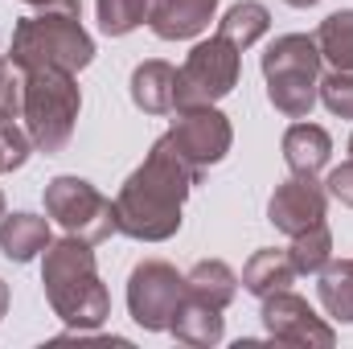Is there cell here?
<instances>
[{"mask_svg": "<svg viewBox=\"0 0 353 349\" xmlns=\"http://www.w3.org/2000/svg\"><path fill=\"white\" fill-rule=\"evenodd\" d=\"M197 181H201V173L181 161V152L169 144V136H161L152 144L148 161L123 181V189L115 197L119 230L128 239H140V243L173 239L181 230V206Z\"/></svg>", "mask_w": 353, "mask_h": 349, "instance_id": "1", "label": "cell"}, {"mask_svg": "<svg viewBox=\"0 0 353 349\" xmlns=\"http://www.w3.org/2000/svg\"><path fill=\"white\" fill-rule=\"evenodd\" d=\"M41 283H46V300L50 308L79 333L99 329L111 317V296L99 279L94 267V251L87 239L66 235L58 243L46 247V263H41Z\"/></svg>", "mask_w": 353, "mask_h": 349, "instance_id": "2", "label": "cell"}, {"mask_svg": "<svg viewBox=\"0 0 353 349\" xmlns=\"http://www.w3.org/2000/svg\"><path fill=\"white\" fill-rule=\"evenodd\" d=\"M83 107V90L70 70L62 66H37L25 70V132L33 148L41 152H62L74 136V119Z\"/></svg>", "mask_w": 353, "mask_h": 349, "instance_id": "3", "label": "cell"}, {"mask_svg": "<svg viewBox=\"0 0 353 349\" xmlns=\"http://www.w3.org/2000/svg\"><path fill=\"white\" fill-rule=\"evenodd\" d=\"M8 58L21 70L62 66V70L79 74L94 58V41H90V33L83 29L79 17H70V12H37V17H21L17 21Z\"/></svg>", "mask_w": 353, "mask_h": 349, "instance_id": "4", "label": "cell"}, {"mask_svg": "<svg viewBox=\"0 0 353 349\" xmlns=\"http://www.w3.org/2000/svg\"><path fill=\"white\" fill-rule=\"evenodd\" d=\"M46 214L66 230L87 243H103L119 230L115 201H107L90 181L83 177H54L46 185Z\"/></svg>", "mask_w": 353, "mask_h": 349, "instance_id": "5", "label": "cell"}, {"mask_svg": "<svg viewBox=\"0 0 353 349\" xmlns=\"http://www.w3.org/2000/svg\"><path fill=\"white\" fill-rule=\"evenodd\" d=\"M239 46H230L222 33L193 46L185 66L176 70V107H210L226 99L239 83Z\"/></svg>", "mask_w": 353, "mask_h": 349, "instance_id": "6", "label": "cell"}, {"mask_svg": "<svg viewBox=\"0 0 353 349\" xmlns=\"http://www.w3.org/2000/svg\"><path fill=\"white\" fill-rule=\"evenodd\" d=\"M185 296H189L185 275L161 259L140 263L132 271V279H128V312H132L136 325H144L152 333H161V329L173 325V312L181 308Z\"/></svg>", "mask_w": 353, "mask_h": 349, "instance_id": "7", "label": "cell"}, {"mask_svg": "<svg viewBox=\"0 0 353 349\" xmlns=\"http://www.w3.org/2000/svg\"><path fill=\"white\" fill-rule=\"evenodd\" d=\"M230 119L210 103V107H176V119L169 128V144L181 152V161L197 173H205L210 165H218L230 152Z\"/></svg>", "mask_w": 353, "mask_h": 349, "instance_id": "8", "label": "cell"}, {"mask_svg": "<svg viewBox=\"0 0 353 349\" xmlns=\"http://www.w3.org/2000/svg\"><path fill=\"white\" fill-rule=\"evenodd\" d=\"M263 325L267 337L283 341V346H321L329 349L337 341V333L308 308V300L292 296V292H275L263 300Z\"/></svg>", "mask_w": 353, "mask_h": 349, "instance_id": "9", "label": "cell"}, {"mask_svg": "<svg viewBox=\"0 0 353 349\" xmlns=\"http://www.w3.org/2000/svg\"><path fill=\"white\" fill-rule=\"evenodd\" d=\"M267 218H271L275 230L300 235V230L325 222V189H321L312 177H292V181H283V185L271 193Z\"/></svg>", "mask_w": 353, "mask_h": 349, "instance_id": "10", "label": "cell"}, {"mask_svg": "<svg viewBox=\"0 0 353 349\" xmlns=\"http://www.w3.org/2000/svg\"><path fill=\"white\" fill-rule=\"evenodd\" d=\"M214 8L218 0H161L148 25L161 41H189L214 21Z\"/></svg>", "mask_w": 353, "mask_h": 349, "instance_id": "11", "label": "cell"}, {"mask_svg": "<svg viewBox=\"0 0 353 349\" xmlns=\"http://www.w3.org/2000/svg\"><path fill=\"white\" fill-rule=\"evenodd\" d=\"M329 152H333V140L316 123H292L283 132V161L292 177H316L329 165Z\"/></svg>", "mask_w": 353, "mask_h": 349, "instance_id": "12", "label": "cell"}, {"mask_svg": "<svg viewBox=\"0 0 353 349\" xmlns=\"http://www.w3.org/2000/svg\"><path fill=\"white\" fill-rule=\"evenodd\" d=\"M132 103L148 115H165L176 111V70L169 62L152 58V62H140L132 70Z\"/></svg>", "mask_w": 353, "mask_h": 349, "instance_id": "13", "label": "cell"}, {"mask_svg": "<svg viewBox=\"0 0 353 349\" xmlns=\"http://www.w3.org/2000/svg\"><path fill=\"white\" fill-rule=\"evenodd\" d=\"M50 222L37 214H4L0 218V251L12 263H29L50 247Z\"/></svg>", "mask_w": 353, "mask_h": 349, "instance_id": "14", "label": "cell"}, {"mask_svg": "<svg viewBox=\"0 0 353 349\" xmlns=\"http://www.w3.org/2000/svg\"><path fill=\"white\" fill-rule=\"evenodd\" d=\"M267 74H321L316 37H304V33L275 37L263 54V79Z\"/></svg>", "mask_w": 353, "mask_h": 349, "instance_id": "15", "label": "cell"}, {"mask_svg": "<svg viewBox=\"0 0 353 349\" xmlns=\"http://www.w3.org/2000/svg\"><path fill=\"white\" fill-rule=\"evenodd\" d=\"M296 283V267L288 259V251H275V247H267V251H255L251 263L243 267V288L251 292V296H275V292H288Z\"/></svg>", "mask_w": 353, "mask_h": 349, "instance_id": "16", "label": "cell"}, {"mask_svg": "<svg viewBox=\"0 0 353 349\" xmlns=\"http://www.w3.org/2000/svg\"><path fill=\"white\" fill-rule=\"evenodd\" d=\"M169 333L185 346H218L222 341V308H210V304L185 296L181 308L173 312Z\"/></svg>", "mask_w": 353, "mask_h": 349, "instance_id": "17", "label": "cell"}, {"mask_svg": "<svg viewBox=\"0 0 353 349\" xmlns=\"http://www.w3.org/2000/svg\"><path fill=\"white\" fill-rule=\"evenodd\" d=\"M267 99L275 111L304 119L321 99V74H267Z\"/></svg>", "mask_w": 353, "mask_h": 349, "instance_id": "18", "label": "cell"}, {"mask_svg": "<svg viewBox=\"0 0 353 349\" xmlns=\"http://www.w3.org/2000/svg\"><path fill=\"white\" fill-rule=\"evenodd\" d=\"M185 288L193 300L210 304V308H226L239 292V275L226 267L222 259H201L189 275H185Z\"/></svg>", "mask_w": 353, "mask_h": 349, "instance_id": "19", "label": "cell"}, {"mask_svg": "<svg viewBox=\"0 0 353 349\" xmlns=\"http://www.w3.org/2000/svg\"><path fill=\"white\" fill-rule=\"evenodd\" d=\"M321 304L333 321L341 325H353V259H341V263H325L321 267Z\"/></svg>", "mask_w": 353, "mask_h": 349, "instance_id": "20", "label": "cell"}, {"mask_svg": "<svg viewBox=\"0 0 353 349\" xmlns=\"http://www.w3.org/2000/svg\"><path fill=\"white\" fill-rule=\"evenodd\" d=\"M267 29H271V12H267L259 0H239V4L222 17V25H218V33H222L230 46H239V50L255 46Z\"/></svg>", "mask_w": 353, "mask_h": 349, "instance_id": "21", "label": "cell"}, {"mask_svg": "<svg viewBox=\"0 0 353 349\" xmlns=\"http://www.w3.org/2000/svg\"><path fill=\"white\" fill-rule=\"evenodd\" d=\"M316 50H321V58L333 62V70H353V8H341L321 21Z\"/></svg>", "mask_w": 353, "mask_h": 349, "instance_id": "22", "label": "cell"}, {"mask_svg": "<svg viewBox=\"0 0 353 349\" xmlns=\"http://www.w3.org/2000/svg\"><path fill=\"white\" fill-rule=\"evenodd\" d=\"M288 259L296 267V275H321V267L333 259V235L325 222L292 235V247H288Z\"/></svg>", "mask_w": 353, "mask_h": 349, "instance_id": "23", "label": "cell"}, {"mask_svg": "<svg viewBox=\"0 0 353 349\" xmlns=\"http://www.w3.org/2000/svg\"><path fill=\"white\" fill-rule=\"evenodd\" d=\"M161 0H94L99 8V29L107 37H123L132 29H140L144 21H152Z\"/></svg>", "mask_w": 353, "mask_h": 349, "instance_id": "24", "label": "cell"}, {"mask_svg": "<svg viewBox=\"0 0 353 349\" xmlns=\"http://www.w3.org/2000/svg\"><path fill=\"white\" fill-rule=\"evenodd\" d=\"M25 115V70L12 58H0V123H21Z\"/></svg>", "mask_w": 353, "mask_h": 349, "instance_id": "25", "label": "cell"}, {"mask_svg": "<svg viewBox=\"0 0 353 349\" xmlns=\"http://www.w3.org/2000/svg\"><path fill=\"white\" fill-rule=\"evenodd\" d=\"M321 99L333 115L353 119V70H333L321 79Z\"/></svg>", "mask_w": 353, "mask_h": 349, "instance_id": "26", "label": "cell"}, {"mask_svg": "<svg viewBox=\"0 0 353 349\" xmlns=\"http://www.w3.org/2000/svg\"><path fill=\"white\" fill-rule=\"evenodd\" d=\"M325 193H329V197H337L341 206H353V157L341 165V169H333V173H329Z\"/></svg>", "mask_w": 353, "mask_h": 349, "instance_id": "27", "label": "cell"}, {"mask_svg": "<svg viewBox=\"0 0 353 349\" xmlns=\"http://www.w3.org/2000/svg\"><path fill=\"white\" fill-rule=\"evenodd\" d=\"M25 4H33L37 12H70V17H79V0H25Z\"/></svg>", "mask_w": 353, "mask_h": 349, "instance_id": "28", "label": "cell"}, {"mask_svg": "<svg viewBox=\"0 0 353 349\" xmlns=\"http://www.w3.org/2000/svg\"><path fill=\"white\" fill-rule=\"evenodd\" d=\"M4 312H8V283L0 279V317H4Z\"/></svg>", "mask_w": 353, "mask_h": 349, "instance_id": "29", "label": "cell"}, {"mask_svg": "<svg viewBox=\"0 0 353 349\" xmlns=\"http://www.w3.org/2000/svg\"><path fill=\"white\" fill-rule=\"evenodd\" d=\"M292 8H312V4H321V0H288Z\"/></svg>", "mask_w": 353, "mask_h": 349, "instance_id": "30", "label": "cell"}, {"mask_svg": "<svg viewBox=\"0 0 353 349\" xmlns=\"http://www.w3.org/2000/svg\"><path fill=\"white\" fill-rule=\"evenodd\" d=\"M0 173H8V157H4V140H0Z\"/></svg>", "mask_w": 353, "mask_h": 349, "instance_id": "31", "label": "cell"}, {"mask_svg": "<svg viewBox=\"0 0 353 349\" xmlns=\"http://www.w3.org/2000/svg\"><path fill=\"white\" fill-rule=\"evenodd\" d=\"M0 218H4V193H0Z\"/></svg>", "mask_w": 353, "mask_h": 349, "instance_id": "32", "label": "cell"}, {"mask_svg": "<svg viewBox=\"0 0 353 349\" xmlns=\"http://www.w3.org/2000/svg\"><path fill=\"white\" fill-rule=\"evenodd\" d=\"M350 157H353V136H350Z\"/></svg>", "mask_w": 353, "mask_h": 349, "instance_id": "33", "label": "cell"}]
</instances>
